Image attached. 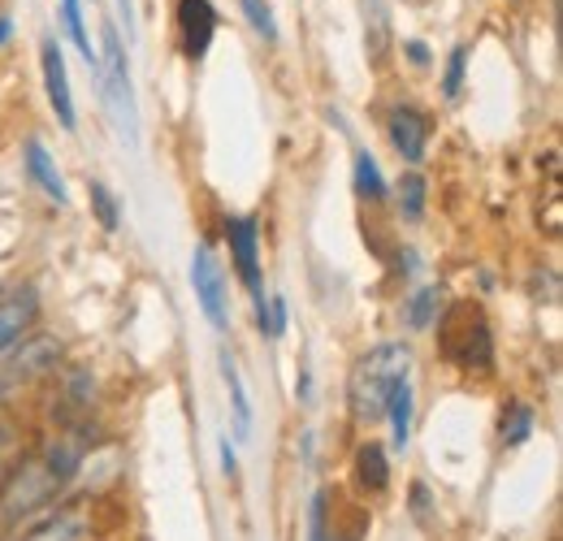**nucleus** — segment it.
I'll list each match as a JSON object with an SVG mask.
<instances>
[{
  "instance_id": "nucleus-1",
  "label": "nucleus",
  "mask_w": 563,
  "mask_h": 541,
  "mask_svg": "<svg viewBox=\"0 0 563 541\" xmlns=\"http://www.w3.org/2000/svg\"><path fill=\"white\" fill-rule=\"evenodd\" d=\"M82 464V442L66 433L57 438L48 451H40L35 460H26L22 468H13L4 489H0V516L4 520H31L40 511L53 507V498L66 489V481Z\"/></svg>"
},
{
  "instance_id": "nucleus-2",
  "label": "nucleus",
  "mask_w": 563,
  "mask_h": 541,
  "mask_svg": "<svg viewBox=\"0 0 563 541\" xmlns=\"http://www.w3.org/2000/svg\"><path fill=\"white\" fill-rule=\"evenodd\" d=\"M412 377V346L408 342H382L368 355H360L347 377V404L355 420H377L386 416V399L399 382Z\"/></svg>"
},
{
  "instance_id": "nucleus-3",
  "label": "nucleus",
  "mask_w": 563,
  "mask_h": 541,
  "mask_svg": "<svg viewBox=\"0 0 563 541\" xmlns=\"http://www.w3.org/2000/svg\"><path fill=\"white\" fill-rule=\"evenodd\" d=\"M96 78H100L104 104L113 109L118 135L126 139V143H140V113H135V91H131V66H126V48H122V35H118L113 22L104 26V57H100Z\"/></svg>"
},
{
  "instance_id": "nucleus-4",
  "label": "nucleus",
  "mask_w": 563,
  "mask_h": 541,
  "mask_svg": "<svg viewBox=\"0 0 563 541\" xmlns=\"http://www.w3.org/2000/svg\"><path fill=\"white\" fill-rule=\"evenodd\" d=\"M442 355L460 368H486L494 360L490 325L477 308H468V303L451 308V317L442 321Z\"/></svg>"
},
{
  "instance_id": "nucleus-5",
  "label": "nucleus",
  "mask_w": 563,
  "mask_h": 541,
  "mask_svg": "<svg viewBox=\"0 0 563 541\" xmlns=\"http://www.w3.org/2000/svg\"><path fill=\"white\" fill-rule=\"evenodd\" d=\"M18 541H96V511L91 503H66L35 516V525Z\"/></svg>"
},
{
  "instance_id": "nucleus-6",
  "label": "nucleus",
  "mask_w": 563,
  "mask_h": 541,
  "mask_svg": "<svg viewBox=\"0 0 563 541\" xmlns=\"http://www.w3.org/2000/svg\"><path fill=\"white\" fill-rule=\"evenodd\" d=\"M191 286H196V299L205 308L212 330H225L230 325V299H225V273L217 265L209 247H196L191 256Z\"/></svg>"
},
{
  "instance_id": "nucleus-7",
  "label": "nucleus",
  "mask_w": 563,
  "mask_h": 541,
  "mask_svg": "<svg viewBox=\"0 0 563 541\" xmlns=\"http://www.w3.org/2000/svg\"><path fill=\"white\" fill-rule=\"evenodd\" d=\"M225 243H230L239 281L252 295H261V230H256V221L252 217H230L225 221Z\"/></svg>"
},
{
  "instance_id": "nucleus-8",
  "label": "nucleus",
  "mask_w": 563,
  "mask_h": 541,
  "mask_svg": "<svg viewBox=\"0 0 563 541\" xmlns=\"http://www.w3.org/2000/svg\"><path fill=\"white\" fill-rule=\"evenodd\" d=\"M178 31H183V53L191 62H205L217 35V9L212 0H178Z\"/></svg>"
},
{
  "instance_id": "nucleus-9",
  "label": "nucleus",
  "mask_w": 563,
  "mask_h": 541,
  "mask_svg": "<svg viewBox=\"0 0 563 541\" xmlns=\"http://www.w3.org/2000/svg\"><path fill=\"white\" fill-rule=\"evenodd\" d=\"M44 87H48V104L57 113V122L66 131H78V113H74L70 74H66V53L57 40H44Z\"/></svg>"
},
{
  "instance_id": "nucleus-10",
  "label": "nucleus",
  "mask_w": 563,
  "mask_h": 541,
  "mask_svg": "<svg viewBox=\"0 0 563 541\" xmlns=\"http://www.w3.org/2000/svg\"><path fill=\"white\" fill-rule=\"evenodd\" d=\"M35 317H40L35 290H9V295L0 299V355L26 339V330L35 325Z\"/></svg>"
},
{
  "instance_id": "nucleus-11",
  "label": "nucleus",
  "mask_w": 563,
  "mask_h": 541,
  "mask_svg": "<svg viewBox=\"0 0 563 541\" xmlns=\"http://www.w3.org/2000/svg\"><path fill=\"white\" fill-rule=\"evenodd\" d=\"M390 143L399 147V156L417 169L424 161V143H429V122L417 109H395L390 113Z\"/></svg>"
},
{
  "instance_id": "nucleus-12",
  "label": "nucleus",
  "mask_w": 563,
  "mask_h": 541,
  "mask_svg": "<svg viewBox=\"0 0 563 541\" xmlns=\"http://www.w3.org/2000/svg\"><path fill=\"white\" fill-rule=\"evenodd\" d=\"M26 174L44 187V196L53 203H66V178L57 174V165H53V156H48V147L40 143V139H26Z\"/></svg>"
},
{
  "instance_id": "nucleus-13",
  "label": "nucleus",
  "mask_w": 563,
  "mask_h": 541,
  "mask_svg": "<svg viewBox=\"0 0 563 541\" xmlns=\"http://www.w3.org/2000/svg\"><path fill=\"white\" fill-rule=\"evenodd\" d=\"M386 416H390V446L395 451H408V442H412V377L390 390Z\"/></svg>"
},
{
  "instance_id": "nucleus-14",
  "label": "nucleus",
  "mask_w": 563,
  "mask_h": 541,
  "mask_svg": "<svg viewBox=\"0 0 563 541\" xmlns=\"http://www.w3.org/2000/svg\"><path fill=\"white\" fill-rule=\"evenodd\" d=\"M355 481H360V489H368V494H382V489H386L390 464H386V451H382L377 442H364V446H360V455H355Z\"/></svg>"
},
{
  "instance_id": "nucleus-15",
  "label": "nucleus",
  "mask_w": 563,
  "mask_h": 541,
  "mask_svg": "<svg viewBox=\"0 0 563 541\" xmlns=\"http://www.w3.org/2000/svg\"><path fill=\"white\" fill-rule=\"evenodd\" d=\"M62 26H66V35L74 40L78 57H82V62H87V69L96 74V69H100V57H96L91 35H87V22H82V0H62Z\"/></svg>"
},
{
  "instance_id": "nucleus-16",
  "label": "nucleus",
  "mask_w": 563,
  "mask_h": 541,
  "mask_svg": "<svg viewBox=\"0 0 563 541\" xmlns=\"http://www.w3.org/2000/svg\"><path fill=\"white\" fill-rule=\"evenodd\" d=\"M221 377L230 386V404H234L239 429H252V404H247V390H243V377H239V364L230 360V351H221Z\"/></svg>"
},
{
  "instance_id": "nucleus-17",
  "label": "nucleus",
  "mask_w": 563,
  "mask_h": 541,
  "mask_svg": "<svg viewBox=\"0 0 563 541\" xmlns=\"http://www.w3.org/2000/svg\"><path fill=\"white\" fill-rule=\"evenodd\" d=\"M355 191L373 203L386 200V178H382V169H377L373 152H355Z\"/></svg>"
},
{
  "instance_id": "nucleus-18",
  "label": "nucleus",
  "mask_w": 563,
  "mask_h": 541,
  "mask_svg": "<svg viewBox=\"0 0 563 541\" xmlns=\"http://www.w3.org/2000/svg\"><path fill=\"white\" fill-rule=\"evenodd\" d=\"M57 355H62V346H57V342L35 339L26 351H22V355H18V364H13V368H18V377H31V373H44V368H48Z\"/></svg>"
},
{
  "instance_id": "nucleus-19",
  "label": "nucleus",
  "mask_w": 563,
  "mask_h": 541,
  "mask_svg": "<svg viewBox=\"0 0 563 541\" xmlns=\"http://www.w3.org/2000/svg\"><path fill=\"white\" fill-rule=\"evenodd\" d=\"M438 303H442V295H438L433 286L417 290V295L408 299V330H429V325L438 321Z\"/></svg>"
},
{
  "instance_id": "nucleus-20",
  "label": "nucleus",
  "mask_w": 563,
  "mask_h": 541,
  "mask_svg": "<svg viewBox=\"0 0 563 541\" xmlns=\"http://www.w3.org/2000/svg\"><path fill=\"white\" fill-rule=\"evenodd\" d=\"M503 446H520L529 433H533V411L525 404H511L507 407V416H503Z\"/></svg>"
},
{
  "instance_id": "nucleus-21",
  "label": "nucleus",
  "mask_w": 563,
  "mask_h": 541,
  "mask_svg": "<svg viewBox=\"0 0 563 541\" xmlns=\"http://www.w3.org/2000/svg\"><path fill=\"white\" fill-rule=\"evenodd\" d=\"M424 191H429V187H424V178L417 174V169H408V174L399 178V208H404L408 217H421V212H424Z\"/></svg>"
},
{
  "instance_id": "nucleus-22",
  "label": "nucleus",
  "mask_w": 563,
  "mask_h": 541,
  "mask_svg": "<svg viewBox=\"0 0 563 541\" xmlns=\"http://www.w3.org/2000/svg\"><path fill=\"white\" fill-rule=\"evenodd\" d=\"M243 13H247V22L256 26V35H265V40H278V26H274V9H269L265 0H243Z\"/></svg>"
},
{
  "instance_id": "nucleus-23",
  "label": "nucleus",
  "mask_w": 563,
  "mask_h": 541,
  "mask_svg": "<svg viewBox=\"0 0 563 541\" xmlns=\"http://www.w3.org/2000/svg\"><path fill=\"white\" fill-rule=\"evenodd\" d=\"M91 208H96V217H100V225L104 230H118V203H113V196H109V187L104 183H91Z\"/></svg>"
},
{
  "instance_id": "nucleus-24",
  "label": "nucleus",
  "mask_w": 563,
  "mask_h": 541,
  "mask_svg": "<svg viewBox=\"0 0 563 541\" xmlns=\"http://www.w3.org/2000/svg\"><path fill=\"white\" fill-rule=\"evenodd\" d=\"M464 66H468V48H451V62H446V78H442V91L455 100L460 87H464Z\"/></svg>"
},
{
  "instance_id": "nucleus-25",
  "label": "nucleus",
  "mask_w": 563,
  "mask_h": 541,
  "mask_svg": "<svg viewBox=\"0 0 563 541\" xmlns=\"http://www.w3.org/2000/svg\"><path fill=\"white\" fill-rule=\"evenodd\" d=\"M308 538L312 541H330V525H325V494L312 498V520H308Z\"/></svg>"
},
{
  "instance_id": "nucleus-26",
  "label": "nucleus",
  "mask_w": 563,
  "mask_h": 541,
  "mask_svg": "<svg viewBox=\"0 0 563 541\" xmlns=\"http://www.w3.org/2000/svg\"><path fill=\"white\" fill-rule=\"evenodd\" d=\"M282 334H286V299L269 295V339H282Z\"/></svg>"
},
{
  "instance_id": "nucleus-27",
  "label": "nucleus",
  "mask_w": 563,
  "mask_h": 541,
  "mask_svg": "<svg viewBox=\"0 0 563 541\" xmlns=\"http://www.w3.org/2000/svg\"><path fill=\"white\" fill-rule=\"evenodd\" d=\"M13 451H18V429L13 420H0V468L13 460Z\"/></svg>"
},
{
  "instance_id": "nucleus-28",
  "label": "nucleus",
  "mask_w": 563,
  "mask_h": 541,
  "mask_svg": "<svg viewBox=\"0 0 563 541\" xmlns=\"http://www.w3.org/2000/svg\"><path fill=\"white\" fill-rule=\"evenodd\" d=\"M408 57H412V66H429V48H424L421 40L408 44Z\"/></svg>"
},
{
  "instance_id": "nucleus-29",
  "label": "nucleus",
  "mask_w": 563,
  "mask_h": 541,
  "mask_svg": "<svg viewBox=\"0 0 563 541\" xmlns=\"http://www.w3.org/2000/svg\"><path fill=\"white\" fill-rule=\"evenodd\" d=\"M221 464H225V476H234V468H239V460H234V446H230V442H221Z\"/></svg>"
},
{
  "instance_id": "nucleus-30",
  "label": "nucleus",
  "mask_w": 563,
  "mask_h": 541,
  "mask_svg": "<svg viewBox=\"0 0 563 541\" xmlns=\"http://www.w3.org/2000/svg\"><path fill=\"white\" fill-rule=\"evenodd\" d=\"M9 31H13V26H9V18H0V44L9 40Z\"/></svg>"
}]
</instances>
